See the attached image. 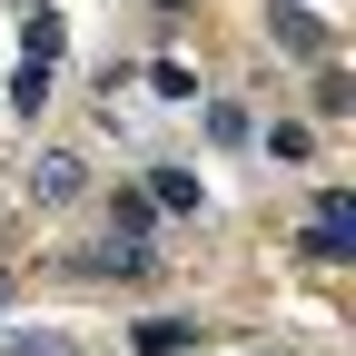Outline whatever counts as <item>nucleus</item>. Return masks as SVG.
I'll use <instances>...</instances> for the list:
<instances>
[{
  "label": "nucleus",
  "instance_id": "nucleus-5",
  "mask_svg": "<svg viewBox=\"0 0 356 356\" xmlns=\"http://www.w3.org/2000/svg\"><path fill=\"white\" fill-rule=\"evenodd\" d=\"M159 10H188V0H159Z\"/></svg>",
  "mask_w": 356,
  "mask_h": 356
},
{
  "label": "nucleus",
  "instance_id": "nucleus-2",
  "mask_svg": "<svg viewBox=\"0 0 356 356\" xmlns=\"http://www.w3.org/2000/svg\"><path fill=\"white\" fill-rule=\"evenodd\" d=\"M149 208H198V178H188V168H159V178H149Z\"/></svg>",
  "mask_w": 356,
  "mask_h": 356
},
{
  "label": "nucleus",
  "instance_id": "nucleus-1",
  "mask_svg": "<svg viewBox=\"0 0 356 356\" xmlns=\"http://www.w3.org/2000/svg\"><path fill=\"white\" fill-rule=\"evenodd\" d=\"M307 248H317V257H346V248H356V198H346V188L317 198V228H307Z\"/></svg>",
  "mask_w": 356,
  "mask_h": 356
},
{
  "label": "nucleus",
  "instance_id": "nucleus-4",
  "mask_svg": "<svg viewBox=\"0 0 356 356\" xmlns=\"http://www.w3.org/2000/svg\"><path fill=\"white\" fill-rule=\"evenodd\" d=\"M10 356H70V346H60V337H20Z\"/></svg>",
  "mask_w": 356,
  "mask_h": 356
},
{
  "label": "nucleus",
  "instance_id": "nucleus-3",
  "mask_svg": "<svg viewBox=\"0 0 356 356\" xmlns=\"http://www.w3.org/2000/svg\"><path fill=\"white\" fill-rule=\"evenodd\" d=\"M139 346H149V356H168V346H188V327H178V317H149V327H139Z\"/></svg>",
  "mask_w": 356,
  "mask_h": 356
}]
</instances>
